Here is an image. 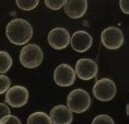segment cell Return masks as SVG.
<instances>
[{
    "label": "cell",
    "mask_w": 129,
    "mask_h": 124,
    "mask_svg": "<svg viewBox=\"0 0 129 124\" xmlns=\"http://www.w3.org/2000/svg\"><path fill=\"white\" fill-rule=\"evenodd\" d=\"M91 106V97L88 91L83 89H75L67 97V107L71 112L83 113Z\"/></svg>",
    "instance_id": "cell-2"
},
{
    "label": "cell",
    "mask_w": 129,
    "mask_h": 124,
    "mask_svg": "<svg viewBox=\"0 0 129 124\" xmlns=\"http://www.w3.org/2000/svg\"><path fill=\"white\" fill-rule=\"evenodd\" d=\"M67 0H45L44 4L47 8L51 9V10H59L64 6Z\"/></svg>",
    "instance_id": "cell-16"
},
{
    "label": "cell",
    "mask_w": 129,
    "mask_h": 124,
    "mask_svg": "<svg viewBox=\"0 0 129 124\" xmlns=\"http://www.w3.org/2000/svg\"><path fill=\"white\" fill-rule=\"evenodd\" d=\"M10 108L8 107V104L0 102V120L4 119L7 115H10Z\"/></svg>",
    "instance_id": "cell-20"
},
{
    "label": "cell",
    "mask_w": 129,
    "mask_h": 124,
    "mask_svg": "<svg viewBox=\"0 0 129 124\" xmlns=\"http://www.w3.org/2000/svg\"><path fill=\"white\" fill-rule=\"evenodd\" d=\"M0 124H22L20 119L15 115H7L0 120Z\"/></svg>",
    "instance_id": "cell-19"
},
{
    "label": "cell",
    "mask_w": 129,
    "mask_h": 124,
    "mask_svg": "<svg viewBox=\"0 0 129 124\" xmlns=\"http://www.w3.org/2000/svg\"><path fill=\"white\" fill-rule=\"evenodd\" d=\"M93 38L86 31H77L70 37V43L73 51L78 53H84L92 46Z\"/></svg>",
    "instance_id": "cell-10"
},
{
    "label": "cell",
    "mask_w": 129,
    "mask_h": 124,
    "mask_svg": "<svg viewBox=\"0 0 129 124\" xmlns=\"http://www.w3.org/2000/svg\"><path fill=\"white\" fill-rule=\"evenodd\" d=\"M54 80L60 87H69L76 81V73L68 64H60L54 71Z\"/></svg>",
    "instance_id": "cell-8"
},
{
    "label": "cell",
    "mask_w": 129,
    "mask_h": 124,
    "mask_svg": "<svg viewBox=\"0 0 129 124\" xmlns=\"http://www.w3.org/2000/svg\"><path fill=\"white\" fill-rule=\"evenodd\" d=\"M64 12L71 19H80L88 10L86 0H68L64 4Z\"/></svg>",
    "instance_id": "cell-12"
},
{
    "label": "cell",
    "mask_w": 129,
    "mask_h": 124,
    "mask_svg": "<svg viewBox=\"0 0 129 124\" xmlns=\"http://www.w3.org/2000/svg\"><path fill=\"white\" fill-rule=\"evenodd\" d=\"M6 35L10 43L14 45H25L33 36V28L26 20L13 19L6 27Z\"/></svg>",
    "instance_id": "cell-1"
},
{
    "label": "cell",
    "mask_w": 129,
    "mask_h": 124,
    "mask_svg": "<svg viewBox=\"0 0 129 124\" xmlns=\"http://www.w3.org/2000/svg\"><path fill=\"white\" fill-rule=\"evenodd\" d=\"M99 71L98 64L91 58H81L76 64V76H78L81 80H91L96 77Z\"/></svg>",
    "instance_id": "cell-7"
},
{
    "label": "cell",
    "mask_w": 129,
    "mask_h": 124,
    "mask_svg": "<svg viewBox=\"0 0 129 124\" xmlns=\"http://www.w3.org/2000/svg\"><path fill=\"white\" fill-rule=\"evenodd\" d=\"M12 66V58L6 51H0V75H5Z\"/></svg>",
    "instance_id": "cell-14"
},
{
    "label": "cell",
    "mask_w": 129,
    "mask_h": 124,
    "mask_svg": "<svg viewBox=\"0 0 129 124\" xmlns=\"http://www.w3.org/2000/svg\"><path fill=\"white\" fill-rule=\"evenodd\" d=\"M47 40L55 50H63L70 43V34L63 28H55L48 33Z\"/></svg>",
    "instance_id": "cell-9"
},
{
    "label": "cell",
    "mask_w": 129,
    "mask_h": 124,
    "mask_svg": "<svg viewBox=\"0 0 129 124\" xmlns=\"http://www.w3.org/2000/svg\"><path fill=\"white\" fill-rule=\"evenodd\" d=\"M38 0H17L15 4L21 10H24V11H31L35 9L38 5Z\"/></svg>",
    "instance_id": "cell-15"
},
{
    "label": "cell",
    "mask_w": 129,
    "mask_h": 124,
    "mask_svg": "<svg viewBox=\"0 0 129 124\" xmlns=\"http://www.w3.org/2000/svg\"><path fill=\"white\" fill-rule=\"evenodd\" d=\"M128 6H129V1H127V0H120V1H119V7H120L121 11L124 12L125 14H128L129 13Z\"/></svg>",
    "instance_id": "cell-21"
},
{
    "label": "cell",
    "mask_w": 129,
    "mask_h": 124,
    "mask_svg": "<svg viewBox=\"0 0 129 124\" xmlns=\"http://www.w3.org/2000/svg\"><path fill=\"white\" fill-rule=\"evenodd\" d=\"M92 124H115V122L107 114H100V115L94 117V120L92 121Z\"/></svg>",
    "instance_id": "cell-17"
},
{
    "label": "cell",
    "mask_w": 129,
    "mask_h": 124,
    "mask_svg": "<svg viewBox=\"0 0 129 124\" xmlns=\"http://www.w3.org/2000/svg\"><path fill=\"white\" fill-rule=\"evenodd\" d=\"M117 88L115 82L109 78H102L98 80L93 87V94L99 101L107 102L115 98Z\"/></svg>",
    "instance_id": "cell-4"
},
{
    "label": "cell",
    "mask_w": 129,
    "mask_h": 124,
    "mask_svg": "<svg viewBox=\"0 0 129 124\" xmlns=\"http://www.w3.org/2000/svg\"><path fill=\"white\" fill-rule=\"evenodd\" d=\"M28 91L23 86L10 87L6 92V102L12 108L24 107L28 101Z\"/></svg>",
    "instance_id": "cell-6"
},
{
    "label": "cell",
    "mask_w": 129,
    "mask_h": 124,
    "mask_svg": "<svg viewBox=\"0 0 129 124\" xmlns=\"http://www.w3.org/2000/svg\"><path fill=\"white\" fill-rule=\"evenodd\" d=\"M11 86L10 78L6 75H0V94L7 92Z\"/></svg>",
    "instance_id": "cell-18"
},
{
    "label": "cell",
    "mask_w": 129,
    "mask_h": 124,
    "mask_svg": "<svg viewBox=\"0 0 129 124\" xmlns=\"http://www.w3.org/2000/svg\"><path fill=\"white\" fill-rule=\"evenodd\" d=\"M49 119L51 124H71L73 115L68 107L63 104H58L50 110Z\"/></svg>",
    "instance_id": "cell-11"
},
{
    "label": "cell",
    "mask_w": 129,
    "mask_h": 124,
    "mask_svg": "<svg viewBox=\"0 0 129 124\" xmlns=\"http://www.w3.org/2000/svg\"><path fill=\"white\" fill-rule=\"evenodd\" d=\"M101 42L108 50H118L125 42L124 33L117 27H108L102 31Z\"/></svg>",
    "instance_id": "cell-5"
},
{
    "label": "cell",
    "mask_w": 129,
    "mask_h": 124,
    "mask_svg": "<svg viewBox=\"0 0 129 124\" xmlns=\"http://www.w3.org/2000/svg\"><path fill=\"white\" fill-rule=\"evenodd\" d=\"M27 124H51L49 115L45 112H34L27 117Z\"/></svg>",
    "instance_id": "cell-13"
},
{
    "label": "cell",
    "mask_w": 129,
    "mask_h": 124,
    "mask_svg": "<svg viewBox=\"0 0 129 124\" xmlns=\"http://www.w3.org/2000/svg\"><path fill=\"white\" fill-rule=\"evenodd\" d=\"M44 58L43 51L37 44H26L21 50L20 63L25 68H36L42 64Z\"/></svg>",
    "instance_id": "cell-3"
}]
</instances>
